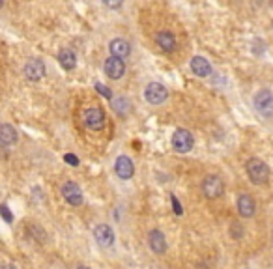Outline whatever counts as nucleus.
I'll list each match as a JSON object with an SVG mask.
<instances>
[{"label": "nucleus", "mask_w": 273, "mask_h": 269, "mask_svg": "<svg viewBox=\"0 0 273 269\" xmlns=\"http://www.w3.org/2000/svg\"><path fill=\"white\" fill-rule=\"evenodd\" d=\"M245 170H247V176H249V179L255 185H264L270 179L268 164L262 159H258V157H251L249 161H247V164H245Z\"/></svg>", "instance_id": "obj_1"}, {"label": "nucleus", "mask_w": 273, "mask_h": 269, "mask_svg": "<svg viewBox=\"0 0 273 269\" xmlns=\"http://www.w3.org/2000/svg\"><path fill=\"white\" fill-rule=\"evenodd\" d=\"M202 193L206 198L209 200H215L219 196L225 193V183H223V179L219 178L217 174H209L206 178L202 179Z\"/></svg>", "instance_id": "obj_2"}, {"label": "nucleus", "mask_w": 273, "mask_h": 269, "mask_svg": "<svg viewBox=\"0 0 273 269\" xmlns=\"http://www.w3.org/2000/svg\"><path fill=\"white\" fill-rule=\"evenodd\" d=\"M169 98V92L167 88L161 84V82H150L144 90V99L150 103V105H161L165 103Z\"/></svg>", "instance_id": "obj_3"}, {"label": "nucleus", "mask_w": 273, "mask_h": 269, "mask_svg": "<svg viewBox=\"0 0 273 269\" xmlns=\"http://www.w3.org/2000/svg\"><path fill=\"white\" fill-rule=\"evenodd\" d=\"M255 108L266 118H272L273 116V92L270 90H260L257 96H255Z\"/></svg>", "instance_id": "obj_4"}, {"label": "nucleus", "mask_w": 273, "mask_h": 269, "mask_svg": "<svg viewBox=\"0 0 273 269\" xmlns=\"http://www.w3.org/2000/svg\"><path fill=\"white\" fill-rule=\"evenodd\" d=\"M84 123H86V127L92 131H101L105 127V123H107V118H105V112L101 108H97V107H92V108H86L84 110Z\"/></svg>", "instance_id": "obj_5"}, {"label": "nucleus", "mask_w": 273, "mask_h": 269, "mask_svg": "<svg viewBox=\"0 0 273 269\" xmlns=\"http://www.w3.org/2000/svg\"><path fill=\"white\" fill-rule=\"evenodd\" d=\"M195 144V139L191 135V131L187 129H178L172 135V148L176 150L178 154H187Z\"/></svg>", "instance_id": "obj_6"}, {"label": "nucleus", "mask_w": 273, "mask_h": 269, "mask_svg": "<svg viewBox=\"0 0 273 269\" xmlns=\"http://www.w3.org/2000/svg\"><path fill=\"white\" fill-rule=\"evenodd\" d=\"M24 77L28 79V81H40L45 77V64L41 62L40 58H30L26 64H24V69H23Z\"/></svg>", "instance_id": "obj_7"}, {"label": "nucleus", "mask_w": 273, "mask_h": 269, "mask_svg": "<svg viewBox=\"0 0 273 269\" xmlns=\"http://www.w3.org/2000/svg\"><path fill=\"white\" fill-rule=\"evenodd\" d=\"M103 69H105V75H107L109 79L118 81V79H122L124 73H126V64H124V60H120V58L109 56L105 60Z\"/></svg>", "instance_id": "obj_8"}, {"label": "nucleus", "mask_w": 273, "mask_h": 269, "mask_svg": "<svg viewBox=\"0 0 273 269\" xmlns=\"http://www.w3.org/2000/svg\"><path fill=\"white\" fill-rule=\"evenodd\" d=\"M62 196L66 198V202L71 206H80L82 204V191L75 181H66L62 185Z\"/></svg>", "instance_id": "obj_9"}, {"label": "nucleus", "mask_w": 273, "mask_h": 269, "mask_svg": "<svg viewBox=\"0 0 273 269\" xmlns=\"http://www.w3.org/2000/svg\"><path fill=\"white\" fill-rule=\"evenodd\" d=\"M114 172L118 174L120 179H131L133 174H135V166H133V161L129 159L128 155H120L114 163Z\"/></svg>", "instance_id": "obj_10"}, {"label": "nucleus", "mask_w": 273, "mask_h": 269, "mask_svg": "<svg viewBox=\"0 0 273 269\" xmlns=\"http://www.w3.org/2000/svg\"><path fill=\"white\" fill-rule=\"evenodd\" d=\"M94 237H96L97 245L103 247V249L114 243V232L109 224H97L96 230H94Z\"/></svg>", "instance_id": "obj_11"}, {"label": "nucleus", "mask_w": 273, "mask_h": 269, "mask_svg": "<svg viewBox=\"0 0 273 269\" xmlns=\"http://www.w3.org/2000/svg\"><path fill=\"white\" fill-rule=\"evenodd\" d=\"M238 213H240L241 217H245V219H251L255 213H257V204H255V200H253V196L251 195H240L238 196Z\"/></svg>", "instance_id": "obj_12"}, {"label": "nucleus", "mask_w": 273, "mask_h": 269, "mask_svg": "<svg viewBox=\"0 0 273 269\" xmlns=\"http://www.w3.org/2000/svg\"><path fill=\"white\" fill-rule=\"evenodd\" d=\"M148 245L155 254H163L167 251V239H165V234L159 232V230H152L148 234Z\"/></svg>", "instance_id": "obj_13"}, {"label": "nucleus", "mask_w": 273, "mask_h": 269, "mask_svg": "<svg viewBox=\"0 0 273 269\" xmlns=\"http://www.w3.org/2000/svg\"><path fill=\"white\" fill-rule=\"evenodd\" d=\"M109 51H111V54H113L114 58H120V60H124L126 56H129V53H131V45H129L126 40L116 38V40L111 41Z\"/></svg>", "instance_id": "obj_14"}, {"label": "nucleus", "mask_w": 273, "mask_h": 269, "mask_svg": "<svg viewBox=\"0 0 273 269\" xmlns=\"http://www.w3.org/2000/svg\"><path fill=\"white\" fill-rule=\"evenodd\" d=\"M191 69L197 77H209L211 75V65L204 56H193L191 58Z\"/></svg>", "instance_id": "obj_15"}, {"label": "nucleus", "mask_w": 273, "mask_h": 269, "mask_svg": "<svg viewBox=\"0 0 273 269\" xmlns=\"http://www.w3.org/2000/svg\"><path fill=\"white\" fill-rule=\"evenodd\" d=\"M155 43H157L159 49L165 51V53H172V51L176 49V40H174V36H172L169 30H161V32L155 36Z\"/></svg>", "instance_id": "obj_16"}, {"label": "nucleus", "mask_w": 273, "mask_h": 269, "mask_svg": "<svg viewBox=\"0 0 273 269\" xmlns=\"http://www.w3.org/2000/svg\"><path fill=\"white\" fill-rule=\"evenodd\" d=\"M17 131L15 127H11L8 123H4L2 127H0V142H2V146H11V144H15L17 142Z\"/></svg>", "instance_id": "obj_17"}, {"label": "nucleus", "mask_w": 273, "mask_h": 269, "mask_svg": "<svg viewBox=\"0 0 273 269\" xmlns=\"http://www.w3.org/2000/svg\"><path fill=\"white\" fill-rule=\"evenodd\" d=\"M58 62H60V65L64 67L66 71H71L73 67L77 65V56H75L73 51L62 49L60 53H58Z\"/></svg>", "instance_id": "obj_18"}, {"label": "nucleus", "mask_w": 273, "mask_h": 269, "mask_svg": "<svg viewBox=\"0 0 273 269\" xmlns=\"http://www.w3.org/2000/svg\"><path fill=\"white\" fill-rule=\"evenodd\" d=\"M113 108L118 112L120 116H126L131 110V105H129V99L126 98H118V99H113Z\"/></svg>", "instance_id": "obj_19"}, {"label": "nucleus", "mask_w": 273, "mask_h": 269, "mask_svg": "<svg viewBox=\"0 0 273 269\" xmlns=\"http://www.w3.org/2000/svg\"><path fill=\"white\" fill-rule=\"evenodd\" d=\"M96 88H97V92H99L101 96H105L107 99H113V92H111V88H107V86H103L101 82H97Z\"/></svg>", "instance_id": "obj_20"}, {"label": "nucleus", "mask_w": 273, "mask_h": 269, "mask_svg": "<svg viewBox=\"0 0 273 269\" xmlns=\"http://www.w3.org/2000/svg\"><path fill=\"white\" fill-rule=\"evenodd\" d=\"M64 161L69 164V166H79V157H77V155H73V154H66Z\"/></svg>", "instance_id": "obj_21"}, {"label": "nucleus", "mask_w": 273, "mask_h": 269, "mask_svg": "<svg viewBox=\"0 0 273 269\" xmlns=\"http://www.w3.org/2000/svg\"><path fill=\"white\" fill-rule=\"evenodd\" d=\"M0 212H2V217H4V220L6 222H11L13 220V217H11V213H9V208L6 204H2V208H0Z\"/></svg>", "instance_id": "obj_22"}, {"label": "nucleus", "mask_w": 273, "mask_h": 269, "mask_svg": "<svg viewBox=\"0 0 273 269\" xmlns=\"http://www.w3.org/2000/svg\"><path fill=\"white\" fill-rule=\"evenodd\" d=\"M170 200H172V208H174V213H176V215H182V213H184V210H182V204L178 202L176 196H172Z\"/></svg>", "instance_id": "obj_23"}, {"label": "nucleus", "mask_w": 273, "mask_h": 269, "mask_svg": "<svg viewBox=\"0 0 273 269\" xmlns=\"http://www.w3.org/2000/svg\"><path fill=\"white\" fill-rule=\"evenodd\" d=\"M107 6H111V8H122V2H107Z\"/></svg>", "instance_id": "obj_24"}, {"label": "nucleus", "mask_w": 273, "mask_h": 269, "mask_svg": "<svg viewBox=\"0 0 273 269\" xmlns=\"http://www.w3.org/2000/svg\"><path fill=\"white\" fill-rule=\"evenodd\" d=\"M2 269H17V268H15V266H11V264H6V266H4Z\"/></svg>", "instance_id": "obj_25"}, {"label": "nucleus", "mask_w": 273, "mask_h": 269, "mask_svg": "<svg viewBox=\"0 0 273 269\" xmlns=\"http://www.w3.org/2000/svg\"><path fill=\"white\" fill-rule=\"evenodd\" d=\"M77 269H90V268H86V266H80V268H77Z\"/></svg>", "instance_id": "obj_26"}]
</instances>
